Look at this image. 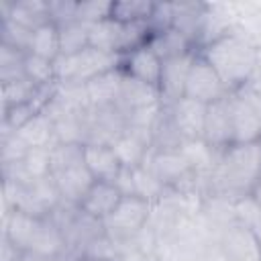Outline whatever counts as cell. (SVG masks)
<instances>
[{"mask_svg": "<svg viewBox=\"0 0 261 261\" xmlns=\"http://www.w3.org/2000/svg\"><path fill=\"white\" fill-rule=\"evenodd\" d=\"M261 181V139L251 143H232L220 151L210 173V194L230 202L253 196Z\"/></svg>", "mask_w": 261, "mask_h": 261, "instance_id": "6da1fadb", "label": "cell"}, {"mask_svg": "<svg viewBox=\"0 0 261 261\" xmlns=\"http://www.w3.org/2000/svg\"><path fill=\"white\" fill-rule=\"evenodd\" d=\"M198 53L214 67L228 92H237L249 84L259 69V53L255 45L239 33L222 31L200 47Z\"/></svg>", "mask_w": 261, "mask_h": 261, "instance_id": "7a4b0ae2", "label": "cell"}, {"mask_svg": "<svg viewBox=\"0 0 261 261\" xmlns=\"http://www.w3.org/2000/svg\"><path fill=\"white\" fill-rule=\"evenodd\" d=\"M2 234L35 257L63 259L67 255V241L49 216H33L12 210L2 218Z\"/></svg>", "mask_w": 261, "mask_h": 261, "instance_id": "3957f363", "label": "cell"}, {"mask_svg": "<svg viewBox=\"0 0 261 261\" xmlns=\"http://www.w3.org/2000/svg\"><path fill=\"white\" fill-rule=\"evenodd\" d=\"M120 67V57L104 53L94 47H86L75 55H59L55 59V73L59 84H88L102 73Z\"/></svg>", "mask_w": 261, "mask_h": 261, "instance_id": "277c9868", "label": "cell"}, {"mask_svg": "<svg viewBox=\"0 0 261 261\" xmlns=\"http://www.w3.org/2000/svg\"><path fill=\"white\" fill-rule=\"evenodd\" d=\"M151 202L139 196H122L118 206L102 220L106 237L112 241H128L149 224Z\"/></svg>", "mask_w": 261, "mask_h": 261, "instance_id": "5b68a950", "label": "cell"}, {"mask_svg": "<svg viewBox=\"0 0 261 261\" xmlns=\"http://www.w3.org/2000/svg\"><path fill=\"white\" fill-rule=\"evenodd\" d=\"M228 94L230 92L226 90L224 82L214 71V67L200 53H196V57L192 61V67H190V73H188L184 96L208 106L212 102H218V100L226 98Z\"/></svg>", "mask_w": 261, "mask_h": 261, "instance_id": "8992f818", "label": "cell"}, {"mask_svg": "<svg viewBox=\"0 0 261 261\" xmlns=\"http://www.w3.org/2000/svg\"><path fill=\"white\" fill-rule=\"evenodd\" d=\"M202 141L212 147L214 151H224L234 143V128H232V116H230V102L228 96L212 102L206 106V118H204V133Z\"/></svg>", "mask_w": 261, "mask_h": 261, "instance_id": "52a82bcc", "label": "cell"}, {"mask_svg": "<svg viewBox=\"0 0 261 261\" xmlns=\"http://www.w3.org/2000/svg\"><path fill=\"white\" fill-rule=\"evenodd\" d=\"M216 245L228 261H261V243L255 230L239 222L226 226L218 234Z\"/></svg>", "mask_w": 261, "mask_h": 261, "instance_id": "ba28073f", "label": "cell"}, {"mask_svg": "<svg viewBox=\"0 0 261 261\" xmlns=\"http://www.w3.org/2000/svg\"><path fill=\"white\" fill-rule=\"evenodd\" d=\"M161 67H163V59L149 45L139 47L120 57L122 73L130 75L133 80H139L147 86H153L157 90H159V82H161Z\"/></svg>", "mask_w": 261, "mask_h": 261, "instance_id": "9c48e42d", "label": "cell"}, {"mask_svg": "<svg viewBox=\"0 0 261 261\" xmlns=\"http://www.w3.org/2000/svg\"><path fill=\"white\" fill-rule=\"evenodd\" d=\"M196 53H198V51H196ZM196 53H188V55H181V57L163 59L161 82H159V94H161V102H163L165 106H171V104H175L179 98H184L188 73H190V67H192V61H194Z\"/></svg>", "mask_w": 261, "mask_h": 261, "instance_id": "30bf717a", "label": "cell"}, {"mask_svg": "<svg viewBox=\"0 0 261 261\" xmlns=\"http://www.w3.org/2000/svg\"><path fill=\"white\" fill-rule=\"evenodd\" d=\"M110 145H112L114 153L118 155L122 167L143 165L151 151V130L126 126Z\"/></svg>", "mask_w": 261, "mask_h": 261, "instance_id": "8fae6325", "label": "cell"}, {"mask_svg": "<svg viewBox=\"0 0 261 261\" xmlns=\"http://www.w3.org/2000/svg\"><path fill=\"white\" fill-rule=\"evenodd\" d=\"M173 122L184 137V141H200L204 133V118H206V104L196 102L192 98H179L175 104L169 106Z\"/></svg>", "mask_w": 261, "mask_h": 261, "instance_id": "7c38bea8", "label": "cell"}, {"mask_svg": "<svg viewBox=\"0 0 261 261\" xmlns=\"http://www.w3.org/2000/svg\"><path fill=\"white\" fill-rule=\"evenodd\" d=\"M84 163L100 181H114L122 169L118 155L108 143H86L84 145Z\"/></svg>", "mask_w": 261, "mask_h": 261, "instance_id": "4fadbf2b", "label": "cell"}, {"mask_svg": "<svg viewBox=\"0 0 261 261\" xmlns=\"http://www.w3.org/2000/svg\"><path fill=\"white\" fill-rule=\"evenodd\" d=\"M51 177L57 184L61 200L65 204H71V206H80V202L84 200V196L88 194L92 184L96 181L94 175L90 173V169L86 167V163H77L73 167H67L59 173H53Z\"/></svg>", "mask_w": 261, "mask_h": 261, "instance_id": "5bb4252c", "label": "cell"}, {"mask_svg": "<svg viewBox=\"0 0 261 261\" xmlns=\"http://www.w3.org/2000/svg\"><path fill=\"white\" fill-rule=\"evenodd\" d=\"M230 116L234 128V143H251L261 139V114L247 104L239 94H228Z\"/></svg>", "mask_w": 261, "mask_h": 261, "instance_id": "9a60e30c", "label": "cell"}, {"mask_svg": "<svg viewBox=\"0 0 261 261\" xmlns=\"http://www.w3.org/2000/svg\"><path fill=\"white\" fill-rule=\"evenodd\" d=\"M120 200H122V192L118 190V186L114 181L96 179L92 184V188L88 190V194L84 196V200L80 202V208L86 214H90L98 220H104L118 206Z\"/></svg>", "mask_w": 261, "mask_h": 261, "instance_id": "2e32d148", "label": "cell"}, {"mask_svg": "<svg viewBox=\"0 0 261 261\" xmlns=\"http://www.w3.org/2000/svg\"><path fill=\"white\" fill-rule=\"evenodd\" d=\"M0 16L10 18L31 31L49 20V6L45 0H18V2H0Z\"/></svg>", "mask_w": 261, "mask_h": 261, "instance_id": "e0dca14e", "label": "cell"}, {"mask_svg": "<svg viewBox=\"0 0 261 261\" xmlns=\"http://www.w3.org/2000/svg\"><path fill=\"white\" fill-rule=\"evenodd\" d=\"M122 71V69H120ZM161 102V94L157 88L147 86L139 80H133L130 75L122 73V84H120V96H118V108L126 114L145 106H153Z\"/></svg>", "mask_w": 261, "mask_h": 261, "instance_id": "ac0fdd59", "label": "cell"}, {"mask_svg": "<svg viewBox=\"0 0 261 261\" xmlns=\"http://www.w3.org/2000/svg\"><path fill=\"white\" fill-rule=\"evenodd\" d=\"M120 84H122V71L112 69L108 73L98 75L96 80L86 84L88 90V98H90V106L92 108H108V106H116L118 104V96H120Z\"/></svg>", "mask_w": 261, "mask_h": 261, "instance_id": "d6986e66", "label": "cell"}, {"mask_svg": "<svg viewBox=\"0 0 261 261\" xmlns=\"http://www.w3.org/2000/svg\"><path fill=\"white\" fill-rule=\"evenodd\" d=\"M16 133H18V137L24 141V145L29 149H51L57 143V139H55V124H53V120L45 112L35 114Z\"/></svg>", "mask_w": 261, "mask_h": 261, "instance_id": "ffe728a7", "label": "cell"}, {"mask_svg": "<svg viewBox=\"0 0 261 261\" xmlns=\"http://www.w3.org/2000/svg\"><path fill=\"white\" fill-rule=\"evenodd\" d=\"M184 143L186 141L173 122L169 106L163 104V108L151 128V151H173V149H181Z\"/></svg>", "mask_w": 261, "mask_h": 261, "instance_id": "44dd1931", "label": "cell"}, {"mask_svg": "<svg viewBox=\"0 0 261 261\" xmlns=\"http://www.w3.org/2000/svg\"><path fill=\"white\" fill-rule=\"evenodd\" d=\"M120 37H122V22L110 16L90 24V47L94 49L120 57Z\"/></svg>", "mask_w": 261, "mask_h": 261, "instance_id": "7402d4cb", "label": "cell"}, {"mask_svg": "<svg viewBox=\"0 0 261 261\" xmlns=\"http://www.w3.org/2000/svg\"><path fill=\"white\" fill-rule=\"evenodd\" d=\"M149 47L161 57V59H171V57H181L188 53H196V45L184 37L181 33H177L175 29H167L163 33L153 35Z\"/></svg>", "mask_w": 261, "mask_h": 261, "instance_id": "603a6c76", "label": "cell"}, {"mask_svg": "<svg viewBox=\"0 0 261 261\" xmlns=\"http://www.w3.org/2000/svg\"><path fill=\"white\" fill-rule=\"evenodd\" d=\"M29 53L45 57L55 61L61 55V47H59V27L51 20L43 22L41 27H37L33 31V39H31V47Z\"/></svg>", "mask_w": 261, "mask_h": 261, "instance_id": "cb8c5ba5", "label": "cell"}, {"mask_svg": "<svg viewBox=\"0 0 261 261\" xmlns=\"http://www.w3.org/2000/svg\"><path fill=\"white\" fill-rule=\"evenodd\" d=\"M133 190H135V196H139V198H143L151 204L159 202L169 192V188H165L159 181V177L145 163L133 167Z\"/></svg>", "mask_w": 261, "mask_h": 261, "instance_id": "d4e9b609", "label": "cell"}, {"mask_svg": "<svg viewBox=\"0 0 261 261\" xmlns=\"http://www.w3.org/2000/svg\"><path fill=\"white\" fill-rule=\"evenodd\" d=\"M90 45V24L82 20H71L59 27V47L61 55H75Z\"/></svg>", "mask_w": 261, "mask_h": 261, "instance_id": "484cf974", "label": "cell"}, {"mask_svg": "<svg viewBox=\"0 0 261 261\" xmlns=\"http://www.w3.org/2000/svg\"><path fill=\"white\" fill-rule=\"evenodd\" d=\"M153 4L149 0H110V18L118 22H147Z\"/></svg>", "mask_w": 261, "mask_h": 261, "instance_id": "4316f807", "label": "cell"}, {"mask_svg": "<svg viewBox=\"0 0 261 261\" xmlns=\"http://www.w3.org/2000/svg\"><path fill=\"white\" fill-rule=\"evenodd\" d=\"M37 92H39V86L33 84L29 77L2 84V108H4V112L14 108V106H22V104L31 102L37 96Z\"/></svg>", "mask_w": 261, "mask_h": 261, "instance_id": "83f0119b", "label": "cell"}, {"mask_svg": "<svg viewBox=\"0 0 261 261\" xmlns=\"http://www.w3.org/2000/svg\"><path fill=\"white\" fill-rule=\"evenodd\" d=\"M24 51L12 49L8 45H0V82L8 84V82H16L27 77L24 73Z\"/></svg>", "mask_w": 261, "mask_h": 261, "instance_id": "f1b7e54d", "label": "cell"}, {"mask_svg": "<svg viewBox=\"0 0 261 261\" xmlns=\"http://www.w3.org/2000/svg\"><path fill=\"white\" fill-rule=\"evenodd\" d=\"M24 73L39 88L57 84L55 61L45 59V57H39V55H33V53H27V57H24Z\"/></svg>", "mask_w": 261, "mask_h": 261, "instance_id": "f546056e", "label": "cell"}, {"mask_svg": "<svg viewBox=\"0 0 261 261\" xmlns=\"http://www.w3.org/2000/svg\"><path fill=\"white\" fill-rule=\"evenodd\" d=\"M84 163V143H55L51 147V175Z\"/></svg>", "mask_w": 261, "mask_h": 261, "instance_id": "4dcf8cb0", "label": "cell"}, {"mask_svg": "<svg viewBox=\"0 0 261 261\" xmlns=\"http://www.w3.org/2000/svg\"><path fill=\"white\" fill-rule=\"evenodd\" d=\"M0 45H8L12 49H18V51H24L29 53V47H31V39H33V31L10 20V18H2V29H0Z\"/></svg>", "mask_w": 261, "mask_h": 261, "instance_id": "1f68e13d", "label": "cell"}, {"mask_svg": "<svg viewBox=\"0 0 261 261\" xmlns=\"http://www.w3.org/2000/svg\"><path fill=\"white\" fill-rule=\"evenodd\" d=\"M22 167L29 179L51 175V149H29L22 159Z\"/></svg>", "mask_w": 261, "mask_h": 261, "instance_id": "d6a6232c", "label": "cell"}, {"mask_svg": "<svg viewBox=\"0 0 261 261\" xmlns=\"http://www.w3.org/2000/svg\"><path fill=\"white\" fill-rule=\"evenodd\" d=\"M0 151H2V165H4V163L22 161L24 155L29 153V147L24 145V141L18 137L16 130H4V128H2Z\"/></svg>", "mask_w": 261, "mask_h": 261, "instance_id": "836d02e7", "label": "cell"}, {"mask_svg": "<svg viewBox=\"0 0 261 261\" xmlns=\"http://www.w3.org/2000/svg\"><path fill=\"white\" fill-rule=\"evenodd\" d=\"M234 218L239 224L257 230L261 226V206L257 204V200L253 196L241 198L234 202Z\"/></svg>", "mask_w": 261, "mask_h": 261, "instance_id": "e575fe53", "label": "cell"}, {"mask_svg": "<svg viewBox=\"0 0 261 261\" xmlns=\"http://www.w3.org/2000/svg\"><path fill=\"white\" fill-rule=\"evenodd\" d=\"M49 20L55 22L57 27L77 20V6L80 0H49Z\"/></svg>", "mask_w": 261, "mask_h": 261, "instance_id": "d590c367", "label": "cell"}, {"mask_svg": "<svg viewBox=\"0 0 261 261\" xmlns=\"http://www.w3.org/2000/svg\"><path fill=\"white\" fill-rule=\"evenodd\" d=\"M110 14V2H100V0H80L77 6V20L94 24L102 18H108Z\"/></svg>", "mask_w": 261, "mask_h": 261, "instance_id": "8d00e7d4", "label": "cell"}, {"mask_svg": "<svg viewBox=\"0 0 261 261\" xmlns=\"http://www.w3.org/2000/svg\"><path fill=\"white\" fill-rule=\"evenodd\" d=\"M147 22H149L153 35L171 29V24H173V4L171 2H155L153 12H151Z\"/></svg>", "mask_w": 261, "mask_h": 261, "instance_id": "74e56055", "label": "cell"}, {"mask_svg": "<svg viewBox=\"0 0 261 261\" xmlns=\"http://www.w3.org/2000/svg\"><path fill=\"white\" fill-rule=\"evenodd\" d=\"M27 253L16 247L8 237L2 234V261H24Z\"/></svg>", "mask_w": 261, "mask_h": 261, "instance_id": "f35d334b", "label": "cell"}, {"mask_svg": "<svg viewBox=\"0 0 261 261\" xmlns=\"http://www.w3.org/2000/svg\"><path fill=\"white\" fill-rule=\"evenodd\" d=\"M24 261H61V259H45V257H35V255H29L27 253Z\"/></svg>", "mask_w": 261, "mask_h": 261, "instance_id": "ab89813d", "label": "cell"}, {"mask_svg": "<svg viewBox=\"0 0 261 261\" xmlns=\"http://www.w3.org/2000/svg\"><path fill=\"white\" fill-rule=\"evenodd\" d=\"M253 198L257 200V204L261 206V181H259V186L255 188V192H253Z\"/></svg>", "mask_w": 261, "mask_h": 261, "instance_id": "60d3db41", "label": "cell"}, {"mask_svg": "<svg viewBox=\"0 0 261 261\" xmlns=\"http://www.w3.org/2000/svg\"><path fill=\"white\" fill-rule=\"evenodd\" d=\"M255 234H257V239H259V243H261V226L255 230Z\"/></svg>", "mask_w": 261, "mask_h": 261, "instance_id": "b9f144b4", "label": "cell"}, {"mask_svg": "<svg viewBox=\"0 0 261 261\" xmlns=\"http://www.w3.org/2000/svg\"><path fill=\"white\" fill-rule=\"evenodd\" d=\"M80 261H98V259H90V257H82Z\"/></svg>", "mask_w": 261, "mask_h": 261, "instance_id": "7bdbcfd3", "label": "cell"}]
</instances>
